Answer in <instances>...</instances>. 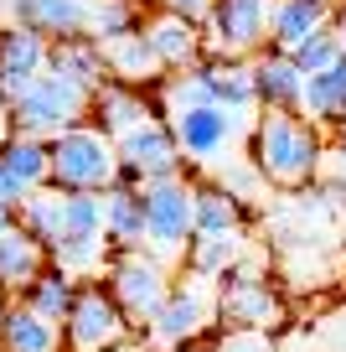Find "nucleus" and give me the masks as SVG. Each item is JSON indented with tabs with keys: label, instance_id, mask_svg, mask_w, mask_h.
<instances>
[{
	"label": "nucleus",
	"instance_id": "obj_1",
	"mask_svg": "<svg viewBox=\"0 0 346 352\" xmlns=\"http://www.w3.org/2000/svg\"><path fill=\"white\" fill-rule=\"evenodd\" d=\"M325 140L305 114H264L253 130V166L274 187H305L321 171Z\"/></svg>",
	"mask_w": 346,
	"mask_h": 352
},
{
	"label": "nucleus",
	"instance_id": "obj_2",
	"mask_svg": "<svg viewBox=\"0 0 346 352\" xmlns=\"http://www.w3.org/2000/svg\"><path fill=\"white\" fill-rule=\"evenodd\" d=\"M47 145H52V192H62V197H73V192L104 197L119 182V145L98 124H73Z\"/></svg>",
	"mask_w": 346,
	"mask_h": 352
},
{
	"label": "nucleus",
	"instance_id": "obj_3",
	"mask_svg": "<svg viewBox=\"0 0 346 352\" xmlns=\"http://www.w3.org/2000/svg\"><path fill=\"white\" fill-rule=\"evenodd\" d=\"M217 316L227 331H274L284 321V296L269 285V270L259 259H233L222 275V296H217Z\"/></svg>",
	"mask_w": 346,
	"mask_h": 352
},
{
	"label": "nucleus",
	"instance_id": "obj_4",
	"mask_svg": "<svg viewBox=\"0 0 346 352\" xmlns=\"http://www.w3.org/2000/svg\"><path fill=\"white\" fill-rule=\"evenodd\" d=\"M88 104H93V94H88V88L67 83L62 73H42V78H36V83L21 94V99L11 104V124H16V135L57 140L62 130L83 124Z\"/></svg>",
	"mask_w": 346,
	"mask_h": 352
},
{
	"label": "nucleus",
	"instance_id": "obj_5",
	"mask_svg": "<svg viewBox=\"0 0 346 352\" xmlns=\"http://www.w3.org/2000/svg\"><path fill=\"white\" fill-rule=\"evenodd\" d=\"M145 228H150V254L171 259L186 254V243L196 239V182L186 176H165L145 187Z\"/></svg>",
	"mask_w": 346,
	"mask_h": 352
},
{
	"label": "nucleus",
	"instance_id": "obj_6",
	"mask_svg": "<svg viewBox=\"0 0 346 352\" xmlns=\"http://www.w3.org/2000/svg\"><path fill=\"white\" fill-rule=\"evenodd\" d=\"M130 327L135 321L119 311L114 290H108L104 280H83L73 311H67V321H62V342H67V352H104V347L130 337Z\"/></svg>",
	"mask_w": 346,
	"mask_h": 352
},
{
	"label": "nucleus",
	"instance_id": "obj_7",
	"mask_svg": "<svg viewBox=\"0 0 346 352\" xmlns=\"http://www.w3.org/2000/svg\"><path fill=\"white\" fill-rule=\"evenodd\" d=\"M119 145V182L114 187H150L165 176H181V145H176L171 120H145L140 130H130Z\"/></svg>",
	"mask_w": 346,
	"mask_h": 352
},
{
	"label": "nucleus",
	"instance_id": "obj_8",
	"mask_svg": "<svg viewBox=\"0 0 346 352\" xmlns=\"http://www.w3.org/2000/svg\"><path fill=\"white\" fill-rule=\"evenodd\" d=\"M104 285L114 290L119 311L130 321H150L161 311V300L171 296V275H165V259L150 249H135V254H114L108 259V275Z\"/></svg>",
	"mask_w": 346,
	"mask_h": 352
},
{
	"label": "nucleus",
	"instance_id": "obj_9",
	"mask_svg": "<svg viewBox=\"0 0 346 352\" xmlns=\"http://www.w3.org/2000/svg\"><path fill=\"white\" fill-rule=\"evenodd\" d=\"M274 0H212L207 11V47L212 57H243L249 63L269 42Z\"/></svg>",
	"mask_w": 346,
	"mask_h": 352
},
{
	"label": "nucleus",
	"instance_id": "obj_10",
	"mask_svg": "<svg viewBox=\"0 0 346 352\" xmlns=\"http://www.w3.org/2000/svg\"><path fill=\"white\" fill-rule=\"evenodd\" d=\"M212 327V296H207L202 280H186V285H171V296L161 300L150 321H145V337L155 347H192L202 331Z\"/></svg>",
	"mask_w": 346,
	"mask_h": 352
},
{
	"label": "nucleus",
	"instance_id": "obj_11",
	"mask_svg": "<svg viewBox=\"0 0 346 352\" xmlns=\"http://www.w3.org/2000/svg\"><path fill=\"white\" fill-rule=\"evenodd\" d=\"M5 21L36 32L52 47L83 42V36H93V0H11V6H5Z\"/></svg>",
	"mask_w": 346,
	"mask_h": 352
},
{
	"label": "nucleus",
	"instance_id": "obj_12",
	"mask_svg": "<svg viewBox=\"0 0 346 352\" xmlns=\"http://www.w3.org/2000/svg\"><path fill=\"white\" fill-rule=\"evenodd\" d=\"M47 63H52V42H42L16 21H0V99L16 104L47 73Z\"/></svg>",
	"mask_w": 346,
	"mask_h": 352
},
{
	"label": "nucleus",
	"instance_id": "obj_13",
	"mask_svg": "<svg viewBox=\"0 0 346 352\" xmlns=\"http://www.w3.org/2000/svg\"><path fill=\"white\" fill-rule=\"evenodd\" d=\"M171 130H176V145H181L186 161L207 166V161H222V151L233 145V135H238V114L222 109V104H202V109L171 114Z\"/></svg>",
	"mask_w": 346,
	"mask_h": 352
},
{
	"label": "nucleus",
	"instance_id": "obj_14",
	"mask_svg": "<svg viewBox=\"0 0 346 352\" xmlns=\"http://www.w3.org/2000/svg\"><path fill=\"white\" fill-rule=\"evenodd\" d=\"M104 239L114 254L150 249V228H145V187H108L104 192Z\"/></svg>",
	"mask_w": 346,
	"mask_h": 352
},
{
	"label": "nucleus",
	"instance_id": "obj_15",
	"mask_svg": "<svg viewBox=\"0 0 346 352\" xmlns=\"http://www.w3.org/2000/svg\"><path fill=\"white\" fill-rule=\"evenodd\" d=\"M336 0H274V21H269V47L290 57L300 42H310L315 32H331Z\"/></svg>",
	"mask_w": 346,
	"mask_h": 352
},
{
	"label": "nucleus",
	"instance_id": "obj_16",
	"mask_svg": "<svg viewBox=\"0 0 346 352\" xmlns=\"http://www.w3.org/2000/svg\"><path fill=\"white\" fill-rule=\"evenodd\" d=\"M253 83H259L264 114H300L305 109V73L284 52H274V47L253 63Z\"/></svg>",
	"mask_w": 346,
	"mask_h": 352
},
{
	"label": "nucleus",
	"instance_id": "obj_17",
	"mask_svg": "<svg viewBox=\"0 0 346 352\" xmlns=\"http://www.w3.org/2000/svg\"><path fill=\"white\" fill-rule=\"evenodd\" d=\"M88 109L98 114V130H104L108 140H124V135H130V130H140L145 120H155L150 99H145L140 88L119 83V78H108V83L93 94V104H88Z\"/></svg>",
	"mask_w": 346,
	"mask_h": 352
},
{
	"label": "nucleus",
	"instance_id": "obj_18",
	"mask_svg": "<svg viewBox=\"0 0 346 352\" xmlns=\"http://www.w3.org/2000/svg\"><path fill=\"white\" fill-rule=\"evenodd\" d=\"M47 264H52L47 243H36L26 228L0 233V290H5V296H16V300H21L26 290H32V280L42 275Z\"/></svg>",
	"mask_w": 346,
	"mask_h": 352
},
{
	"label": "nucleus",
	"instance_id": "obj_19",
	"mask_svg": "<svg viewBox=\"0 0 346 352\" xmlns=\"http://www.w3.org/2000/svg\"><path fill=\"white\" fill-rule=\"evenodd\" d=\"M145 36H150V47H155V57H161V67H196L202 63V26L196 21H186V16H171V11H161L150 26H145Z\"/></svg>",
	"mask_w": 346,
	"mask_h": 352
},
{
	"label": "nucleus",
	"instance_id": "obj_20",
	"mask_svg": "<svg viewBox=\"0 0 346 352\" xmlns=\"http://www.w3.org/2000/svg\"><path fill=\"white\" fill-rule=\"evenodd\" d=\"M0 166L16 176V187L26 197L52 187V145L36 140V135H11V140L0 145Z\"/></svg>",
	"mask_w": 346,
	"mask_h": 352
},
{
	"label": "nucleus",
	"instance_id": "obj_21",
	"mask_svg": "<svg viewBox=\"0 0 346 352\" xmlns=\"http://www.w3.org/2000/svg\"><path fill=\"white\" fill-rule=\"evenodd\" d=\"M207 78H212V99L233 114L259 109V83H253V63L243 57H202Z\"/></svg>",
	"mask_w": 346,
	"mask_h": 352
},
{
	"label": "nucleus",
	"instance_id": "obj_22",
	"mask_svg": "<svg viewBox=\"0 0 346 352\" xmlns=\"http://www.w3.org/2000/svg\"><path fill=\"white\" fill-rule=\"evenodd\" d=\"M300 114L315 124V130L346 120V52L336 57L325 73H310V78H305V109H300Z\"/></svg>",
	"mask_w": 346,
	"mask_h": 352
},
{
	"label": "nucleus",
	"instance_id": "obj_23",
	"mask_svg": "<svg viewBox=\"0 0 346 352\" xmlns=\"http://www.w3.org/2000/svg\"><path fill=\"white\" fill-rule=\"evenodd\" d=\"M243 197L217 187V182H196V239H233L243 228Z\"/></svg>",
	"mask_w": 346,
	"mask_h": 352
},
{
	"label": "nucleus",
	"instance_id": "obj_24",
	"mask_svg": "<svg viewBox=\"0 0 346 352\" xmlns=\"http://www.w3.org/2000/svg\"><path fill=\"white\" fill-rule=\"evenodd\" d=\"M62 347H67L62 327L16 300L11 316H5V327H0V352H62Z\"/></svg>",
	"mask_w": 346,
	"mask_h": 352
},
{
	"label": "nucleus",
	"instance_id": "obj_25",
	"mask_svg": "<svg viewBox=\"0 0 346 352\" xmlns=\"http://www.w3.org/2000/svg\"><path fill=\"white\" fill-rule=\"evenodd\" d=\"M98 47H104L108 78H119V83H130V88L150 83V78L161 73V57H155L145 26H140V32H130V36H119V42H98Z\"/></svg>",
	"mask_w": 346,
	"mask_h": 352
},
{
	"label": "nucleus",
	"instance_id": "obj_26",
	"mask_svg": "<svg viewBox=\"0 0 346 352\" xmlns=\"http://www.w3.org/2000/svg\"><path fill=\"white\" fill-rule=\"evenodd\" d=\"M47 73H62L67 83H78V88H88V94H98V88L108 83L104 47H98L93 36H83V42H62V47H52V63H47Z\"/></svg>",
	"mask_w": 346,
	"mask_h": 352
},
{
	"label": "nucleus",
	"instance_id": "obj_27",
	"mask_svg": "<svg viewBox=\"0 0 346 352\" xmlns=\"http://www.w3.org/2000/svg\"><path fill=\"white\" fill-rule=\"evenodd\" d=\"M78 285H83L78 275H67V270H57V264H47L42 275L32 280V290L21 296V306H32L36 316H47V321L62 327L67 311H73V300H78Z\"/></svg>",
	"mask_w": 346,
	"mask_h": 352
},
{
	"label": "nucleus",
	"instance_id": "obj_28",
	"mask_svg": "<svg viewBox=\"0 0 346 352\" xmlns=\"http://www.w3.org/2000/svg\"><path fill=\"white\" fill-rule=\"evenodd\" d=\"M62 197V192H57ZM73 239H104V197L93 192H73L62 197V228H57V243H73ZM52 243V249H57Z\"/></svg>",
	"mask_w": 346,
	"mask_h": 352
},
{
	"label": "nucleus",
	"instance_id": "obj_29",
	"mask_svg": "<svg viewBox=\"0 0 346 352\" xmlns=\"http://www.w3.org/2000/svg\"><path fill=\"white\" fill-rule=\"evenodd\" d=\"M181 259H186V275L202 280V285L207 280H222L227 264L238 259V233H233V239H192Z\"/></svg>",
	"mask_w": 346,
	"mask_h": 352
},
{
	"label": "nucleus",
	"instance_id": "obj_30",
	"mask_svg": "<svg viewBox=\"0 0 346 352\" xmlns=\"http://www.w3.org/2000/svg\"><path fill=\"white\" fill-rule=\"evenodd\" d=\"M21 228L32 233L36 243H47V254H52L57 228H62V197H57V192H32V197L21 202Z\"/></svg>",
	"mask_w": 346,
	"mask_h": 352
},
{
	"label": "nucleus",
	"instance_id": "obj_31",
	"mask_svg": "<svg viewBox=\"0 0 346 352\" xmlns=\"http://www.w3.org/2000/svg\"><path fill=\"white\" fill-rule=\"evenodd\" d=\"M130 32H140L135 0H93V42H119Z\"/></svg>",
	"mask_w": 346,
	"mask_h": 352
},
{
	"label": "nucleus",
	"instance_id": "obj_32",
	"mask_svg": "<svg viewBox=\"0 0 346 352\" xmlns=\"http://www.w3.org/2000/svg\"><path fill=\"white\" fill-rule=\"evenodd\" d=\"M341 52H346V47H341V36H336V26H331V32H315L310 42H300V47H295V52H290V63L300 67L305 78H310V73H325V67H331Z\"/></svg>",
	"mask_w": 346,
	"mask_h": 352
},
{
	"label": "nucleus",
	"instance_id": "obj_33",
	"mask_svg": "<svg viewBox=\"0 0 346 352\" xmlns=\"http://www.w3.org/2000/svg\"><path fill=\"white\" fill-rule=\"evenodd\" d=\"M217 352H274L269 331H222Z\"/></svg>",
	"mask_w": 346,
	"mask_h": 352
},
{
	"label": "nucleus",
	"instance_id": "obj_34",
	"mask_svg": "<svg viewBox=\"0 0 346 352\" xmlns=\"http://www.w3.org/2000/svg\"><path fill=\"white\" fill-rule=\"evenodd\" d=\"M161 11L186 16V21H196V26H202V21H207V11H212V0H161Z\"/></svg>",
	"mask_w": 346,
	"mask_h": 352
},
{
	"label": "nucleus",
	"instance_id": "obj_35",
	"mask_svg": "<svg viewBox=\"0 0 346 352\" xmlns=\"http://www.w3.org/2000/svg\"><path fill=\"white\" fill-rule=\"evenodd\" d=\"M0 202H11V208H21V202H26V192L16 187V176L5 171V166H0Z\"/></svg>",
	"mask_w": 346,
	"mask_h": 352
},
{
	"label": "nucleus",
	"instance_id": "obj_36",
	"mask_svg": "<svg viewBox=\"0 0 346 352\" xmlns=\"http://www.w3.org/2000/svg\"><path fill=\"white\" fill-rule=\"evenodd\" d=\"M21 228V208H11V202H0V233Z\"/></svg>",
	"mask_w": 346,
	"mask_h": 352
},
{
	"label": "nucleus",
	"instance_id": "obj_37",
	"mask_svg": "<svg viewBox=\"0 0 346 352\" xmlns=\"http://www.w3.org/2000/svg\"><path fill=\"white\" fill-rule=\"evenodd\" d=\"M325 192H331V202L346 212V182H341V176H331V182H325Z\"/></svg>",
	"mask_w": 346,
	"mask_h": 352
},
{
	"label": "nucleus",
	"instance_id": "obj_38",
	"mask_svg": "<svg viewBox=\"0 0 346 352\" xmlns=\"http://www.w3.org/2000/svg\"><path fill=\"white\" fill-rule=\"evenodd\" d=\"M11 135H16V124H11V104H5V99H0V145H5V140H11Z\"/></svg>",
	"mask_w": 346,
	"mask_h": 352
},
{
	"label": "nucleus",
	"instance_id": "obj_39",
	"mask_svg": "<svg viewBox=\"0 0 346 352\" xmlns=\"http://www.w3.org/2000/svg\"><path fill=\"white\" fill-rule=\"evenodd\" d=\"M104 352H150V342H140V337H124V342H114V347H104Z\"/></svg>",
	"mask_w": 346,
	"mask_h": 352
},
{
	"label": "nucleus",
	"instance_id": "obj_40",
	"mask_svg": "<svg viewBox=\"0 0 346 352\" xmlns=\"http://www.w3.org/2000/svg\"><path fill=\"white\" fill-rule=\"evenodd\" d=\"M11 306H16V300L5 296V290H0V327H5V316H11Z\"/></svg>",
	"mask_w": 346,
	"mask_h": 352
},
{
	"label": "nucleus",
	"instance_id": "obj_41",
	"mask_svg": "<svg viewBox=\"0 0 346 352\" xmlns=\"http://www.w3.org/2000/svg\"><path fill=\"white\" fill-rule=\"evenodd\" d=\"M336 151H341V155H346V120H341V124H336Z\"/></svg>",
	"mask_w": 346,
	"mask_h": 352
},
{
	"label": "nucleus",
	"instance_id": "obj_42",
	"mask_svg": "<svg viewBox=\"0 0 346 352\" xmlns=\"http://www.w3.org/2000/svg\"><path fill=\"white\" fill-rule=\"evenodd\" d=\"M336 36H341V47H346V11H341V21H336Z\"/></svg>",
	"mask_w": 346,
	"mask_h": 352
},
{
	"label": "nucleus",
	"instance_id": "obj_43",
	"mask_svg": "<svg viewBox=\"0 0 346 352\" xmlns=\"http://www.w3.org/2000/svg\"><path fill=\"white\" fill-rule=\"evenodd\" d=\"M181 352H196V347H181Z\"/></svg>",
	"mask_w": 346,
	"mask_h": 352
},
{
	"label": "nucleus",
	"instance_id": "obj_44",
	"mask_svg": "<svg viewBox=\"0 0 346 352\" xmlns=\"http://www.w3.org/2000/svg\"><path fill=\"white\" fill-rule=\"evenodd\" d=\"M0 6H11V0H0Z\"/></svg>",
	"mask_w": 346,
	"mask_h": 352
}]
</instances>
